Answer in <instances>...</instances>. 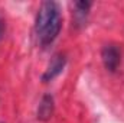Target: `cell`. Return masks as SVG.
Segmentation results:
<instances>
[{
  "mask_svg": "<svg viewBox=\"0 0 124 123\" xmlns=\"http://www.w3.org/2000/svg\"><path fill=\"white\" fill-rule=\"evenodd\" d=\"M62 28L61 7L56 1H43L38 10L35 32L42 46L51 45L59 35Z\"/></svg>",
  "mask_w": 124,
  "mask_h": 123,
  "instance_id": "obj_1",
  "label": "cell"
},
{
  "mask_svg": "<svg viewBox=\"0 0 124 123\" xmlns=\"http://www.w3.org/2000/svg\"><path fill=\"white\" fill-rule=\"evenodd\" d=\"M101 58H102V64L107 71L116 72L121 61V54L116 45H105L101 51Z\"/></svg>",
  "mask_w": 124,
  "mask_h": 123,
  "instance_id": "obj_2",
  "label": "cell"
},
{
  "mask_svg": "<svg viewBox=\"0 0 124 123\" xmlns=\"http://www.w3.org/2000/svg\"><path fill=\"white\" fill-rule=\"evenodd\" d=\"M65 64H66V58H65V55H62V54H56V55H54L52 60H51V62H49V65L46 67L43 75H42V81L49 83V81H52L54 78H56L62 71H63Z\"/></svg>",
  "mask_w": 124,
  "mask_h": 123,
  "instance_id": "obj_3",
  "label": "cell"
},
{
  "mask_svg": "<svg viewBox=\"0 0 124 123\" xmlns=\"http://www.w3.org/2000/svg\"><path fill=\"white\" fill-rule=\"evenodd\" d=\"M54 110H55V104H54V97L51 94H45L39 103V107H38V119L42 120V122H48L52 114H54Z\"/></svg>",
  "mask_w": 124,
  "mask_h": 123,
  "instance_id": "obj_4",
  "label": "cell"
},
{
  "mask_svg": "<svg viewBox=\"0 0 124 123\" xmlns=\"http://www.w3.org/2000/svg\"><path fill=\"white\" fill-rule=\"evenodd\" d=\"M91 6H93L91 1H77V3H75L77 13H78V15H82V16L88 13V10L91 9Z\"/></svg>",
  "mask_w": 124,
  "mask_h": 123,
  "instance_id": "obj_5",
  "label": "cell"
}]
</instances>
